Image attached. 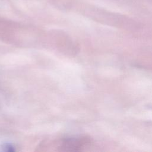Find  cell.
Returning <instances> with one entry per match:
<instances>
[{
  "mask_svg": "<svg viewBox=\"0 0 152 152\" xmlns=\"http://www.w3.org/2000/svg\"><path fill=\"white\" fill-rule=\"evenodd\" d=\"M2 150L4 151H14L15 149L12 145L10 144H5L2 147Z\"/></svg>",
  "mask_w": 152,
  "mask_h": 152,
  "instance_id": "1",
  "label": "cell"
}]
</instances>
